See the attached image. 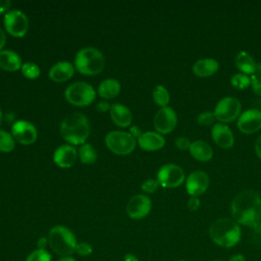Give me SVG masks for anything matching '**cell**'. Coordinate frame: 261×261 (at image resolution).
I'll return each mask as SVG.
<instances>
[{
  "instance_id": "obj_42",
  "label": "cell",
  "mask_w": 261,
  "mask_h": 261,
  "mask_svg": "<svg viewBox=\"0 0 261 261\" xmlns=\"http://www.w3.org/2000/svg\"><path fill=\"white\" fill-rule=\"evenodd\" d=\"M228 261H246V258L243 254H234L229 258Z\"/></svg>"
},
{
  "instance_id": "obj_37",
  "label": "cell",
  "mask_w": 261,
  "mask_h": 261,
  "mask_svg": "<svg viewBox=\"0 0 261 261\" xmlns=\"http://www.w3.org/2000/svg\"><path fill=\"white\" fill-rule=\"evenodd\" d=\"M200 199L198 197H190V199L188 200V208L191 210V211H196L199 209L200 207Z\"/></svg>"
},
{
  "instance_id": "obj_22",
  "label": "cell",
  "mask_w": 261,
  "mask_h": 261,
  "mask_svg": "<svg viewBox=\"0 0 261 261\" xmlns=\"http://www.w3.org/2000/svg\"><path fill=\"white\" fill-rule=\"evenodd\" d=\"M189 151L193 158L202 162L209 161L213 156L212 147L203 140H197L192 142Z\"/></svg>"
},
{
  "instance_id": "obj_43",
  "label": "cell",
  "mask_w": 261,
  "mask_h": 261,
  "mask_svg": "<svg viewBox=\"0 0 261 261\" xmlns=\"http://www.w3.org/2000/svg\"><path fill=\"white\" fill-rule=\"evenodd\" d=\"M5 41H6V37L5 34L3 32V30L0 28V51H2V48L5 45Z\"/></svg>"
},
{
  "instance_id": "obj_20",
  "label": "cell",
  "mask_w": 261,
  "mask_h": 261,
  "mask_svg": "<svg viewBox=\"0 0 261 261\" xmlns=\"http://www.w3.org/2000/svg\"><path fill=\"white\" fill-rule=\"evenodd\" d=\"M110 117L112 121L120 127L128 126L133 119L130 110L125 105L120 103H114L111 105Z\"/></svg>"
},
{
  "instance_id": "obj_13",
  "label": "cell",
  "mask_w": 261,
  "mask_h": 261,
  "mask_svg": "<svg viewBox=\"0 0 261 261\" xmlns=\"http://www.w3.org/2000/svg\"><path fill=\"white\" fill-rule=\"evenodd\" d=\"M11 133L18 143L22 145L33 144L38 137L36 126L28 120H16L11 126Z\"/></svg>"
},
{
  "instance_id": "obj_33",
  "label": "cell",
  "mask_w": 261,
  "mask_h": 261,
  "mask_svg": "<svg viewBox=\"0 0 261 261\" xmlns=\"http://www.w3.org/2000/svg\"><path fill=\"white\" fill-rule=\"evenodd\" d=\"M215 120H216V117H215L214 113L211 112V111H204V112H201V113L198 115V117H197L198 123L201 124V125H205V126L214 124Z\"/></svg>"
},
{
  "instance_id": "obj_39",
  "label": "cell",
  "mask_w": 261,
  "mask_h": 261,
  "mask_svg": "<svg viewBox=\"0 0 261 261\" xmlns=\"http://www.w3.org/2000/svg\"><path fill=\"white\" fill-rule=\"evenodd\" d=\"M129 130H130V135H132L135 139H139V137L143 134L142 130H141V128H140L138 125H133Z\"/></svg>"
},
{
  "instance_id": "obj_23",
  "label": "cell",
  "mask_w": 261,
  "mask_h": 261,
  "mask_svg": "<svg viewBox=\"0 0 261 261\" xmlns=\"http://www.w3.org/2000/svg\"><path fill=\"white\" fill-rule=\"evenodd\" d=\"M20 56L12 50L0 51V67L7 71H15L21 68Z\"/></svg>"
},
{
  "instance_id": "obj_41",
  "label": "cell",
  "mask_w": 261,
  "mask_h": 261,
  "mask_svg": "<svg viewBox=\"0 0 261 261\" xmlns=\"http://www.w3.org/2000/svg\"><path fill=\"white\" fill-rule=\"evenodd\" d=\"M9 5H10V1L9 0H0V13L4 12L5 10H7Z\"/></svg>"
},
{
  "instance_id": "obj_2",
  "label": "cell",
  "mask_w": 261,
  "mask_h": 261,
  "mask_svg": "<svg viewBox=\"0 0 261 261\" xmlns=\"http://www.w3.org/2000/svg\"><path fill=\"white\" fill-rule=\"evenodd\" d=\"M209 237L217 246L231 248L241 241L242 229L240 224L233 219L222 217L211 223L209 227Z\"/></svg>"
},
{
  "instance_id": "obj_32",
  "label": "cell",
  "mask_w": 261,
  "mask_h": 261,
  "mask_svg": "<svg viewBox=\"0 0 261 261\" xmlns=\"http://www.w3.org/2000/svg\"><path fill=\"white\" fill-rule=\"evenodd\" d=\"M25 261H51V256L47 251L43 249H38L32 252L28 256Z\"/></svg>"
},
{
  "instance_id": "obj_8",
  "label": "cell",
  "mask_w": 261,
  "mask_h": 261,
  "mask_svg": "<svg viewBox=\"0 0 261 261\" xmlns=\"http://www.w3.org/2000/svg\"><path fill=\"white\" fill-rule=\"evenodd\" d=\"M242 111V105L241 102L232 97H224L221 100H219L215 106V109L213 111L216 120H218L220 123L225 122H231L239 118Z\"/></svg>"
},
{
  "instance_id": "obj_44",
  "label": "cell",
  "mask_w": 261,
  "mask_h": 261,
  "mask_svg": "<svg viewBox=\"0 0 261 261\" xmlns=\"http://www.w3.org/2000/svg\"><path fill=\"white\" fill-rule=\"evenodd\" d=\"M38 245H39L40 249H43V250H44V248H45V246H46V239H45V238H41L40 241L38 242Z\"/></svg>"
},
{
  "instance_id": "obj_26",
  "label": "cell",
  "mask_w": 261,
  "mask_h": 261,
  "mask_svg": "<svg viewBox=\"0 0 261 261\" xmlns=\"http://www.w3.org/2000/svg\"><path fill=\"white\" fill-rule=\"evenodd\" d=\"M79 156L81 162L84 164H93L97 160V152L94 147L89 144H83L79 150Z\"/></svg>"
},
{
  "instance_id": "obj_21",
  "label": "cell",
  "mask_w": 261,
  "mask_h": 261,
  "mask_svg": "<svg viewBox=\"0 0 261 261\" xmlns=\"http://www.w3.org/2000/svg\"><path fill=\"white\" fill-rule=\"evenodd\" d=\"M219 68V63L213 58H202L196 61L192 67L195 75L207 77L214 74Z\"/></svg>"
},
{
  "instance_id": "obj_31",
  "label": "cell",
  "mask_w": 261,
  "mask_h": 261,
  "mask_svg": "<svg viewBox=\"0 0 261 261\" xmlns=\"http://www.w3.org/2000/svg\"><path fill=\"white\" fill-rule=\"evenodd\" d=\"M251 86L253 91L261 96V63L256 64V69L251 77Z\"/></svg>"
},
{
  "instance_id": "obj_15",
  "label": "cell",
  "mask_w": 261,
  "mask_h": 261,
  "mask_svg": "<svg viewBox=\"0 0 261 261\" xmlns=\"http://www.w3.org/2000/svg\"><path fill=\"white\" fill-rule=\"evenodd\" d=\"M238 128L244 134H254L261 128V111L248 109L241 113L238 118Z\"/></svg>"
},
{
  "instance_id": "obj_27",
  "label": "cell",
  "mask_w": 261,
  "mask_h": 261,
  "mask_svg": "<svg viewBox=\"0 0 261 261\" xmlns=\"http://www.w3.org/2000/svg\"><path fill=\"white\" fill-rule=\"evenodd\" d=\"M153 100L154 102L161 106V107H166L167 104L169 103V100H170V96H169V93L167 91V89L162 86V85H158L156 86L154 89H153Z\"/></svg>"
},
{
  "instance_id": "obj_12",
  "label": "cell",
  "mask_w": 261,
  "mask_h": 261,
  "mask_svg": "<svg viewBox=\"0 0 261 261\" xmlns=\"http://www.w3.org/2000/svg\"><path fill=\"white\" fill-rule=\"evenodd\" d=\"M152 208L151 199L143 194L133 196L126 204V213L133 219H142L146 217Z\"/></svg>"
},
{
  "instance_id": "obj_25",
  "label": "cell",
  "mask_w": 261,
  "mask_h": 261,
  "mask_svg": "<svg viewBox=\"0 0 261 261\" xmlns=\"http://www.w3.org/2000/svg\"><path fill=\"white\" fill-rule=\"evenodd\" d=\"M120 92V84L115 79H106L98 87V94L105 99H111Z\"/></svg>"
},
{
  "instance_id": "obj_11",
  "label": "cell",
  "mask_w": 261,
  "mask_h": 261,
  "mask_svg": "<svg viewBox=\"0 0 261 261\" xmlns=\"http://www.w3.org/2000/svg\"><path fill=\"white\" fill-rule=\"evenodd\" d=\"M177 122V116L175 111L171 107H161L155 114L153 124L157 133L169 134L173 130Z\"/></svg>"
},
{
  "instance_id": "obj_48",
  "label": "cell",
  "mask_w": 261,
  "mask_h": 261,
  "mask_svg": "<svg viewBox=\"0 0 261 261\" xmlns=\"http://www.w3.org/2000/svg\"><path fill=\"white\" fill-rule=\"evenodd\" d=\"M214 261H223V260H214Z\"/></svg>"
},
{
  "instance_id": "obj_49",
  "label": "cell",
  "mask_w": 261,
  "mask_h": 261,
  "mask_svg": "<svg viewBox=\"0 0 261 261\" xmlns=\"http://www.w3.org/2000/svg\"><path fill=\"white\" fill-rule=\"evenodd\" d=\"M178 261H185V260H178Z\"/></svg>"
},
{
  "instance_id": "obj_4",
  "label": "cell",
  "mask_w": 261,
  "mask_h": 261,
  "mask_svg": "<svg viewBox=\"0 0 261 261\" xmlns=\"http://www.w3.org/2000/svg\"><path fill=\"white\" fill-rule=\"evenodd\" d=\"M104 65V55L95 47L82 48L74 58V66L76 70L86 75L99 74L103 70Z\"/></svg>"
},
{
  "instance_id": "obj_34",
  "label": "cell",
  "mask_w": 261,
  "mask_h": 261,
  "mask_svg": "<svg viewBox=\"0 0 261 261\" xmlns=\"http://www.w3.org/2000/svg\"><path fill=\"white\" fill-rule=\"evenodd\" d=\"M159 186H160V185H159V181H158L157 179L148 178V179H146V180L142 184L141 188H142V190H143L145 193L152 194V193H154V192L158 189Z\"/></svg>"
},
{
  "instance_id": "obj_29",
  "label": "cell",
  "mask_w": 261,
  "mask_h": 261,
  "mask_svg": "<svg viewBox=\"0 0 261 261\" xmlns=\"http://www.w3.org/2000/svg\"><path fill=\"white\" fill-rule=\"evenodd\" d=\"M230 84L236 89L244 90L251 85V79L247 74L240 72V73H236L231 76Z\"/></svg>"
},
{
  "instance_id": "obj_24",
  "label": "cell",
  "mask_w": 261,
  "mask_h": 261,
  "mask_svg": "<svg viewBox=\"0 0 261 261\" xmlns=\"http://www.w3.org/2000/svg\"><path fill=\"white\" fill-rule=\"evenodd\" d=\"M234 63L239 70L244 74H253L257 64L252 55L246 51H241L236 55Z\"/></svg>"
},
{
  "instance_id": "obj_14",
  "label": "cell",
  "mask_w": 261,
  "mask_h": 261,
  "mask_svg": "<svg viewBox=\"0 0 261 261\" xmlns=\"http://www.w3.org/2000/svg\"><path fill=\"white\" fill-rule=\"evenodd\" d=\"M209 176L203 170L192 171L186 178V189L191 197H198L209 187Z\"/></svg>"
},
{
  "instance_id": "obj_28",
  "label": "cell",
  "mask_w": 261,
  "mask_h": 261,
  "mask_svg": "<svg viewBox=\"0 0 261 261\" xmlns=\"http://www.w3.org/2000/svg\"><path fill=\"white\" fill-rule=\"evenodd\" d=\"M14 138L11 134L6 130L0 129V151L1 152H10L14 149Z\"/></svg>"
},
{
  "instance_id": "obj_45",
  "label": "cell",
  "mask_w": 261,
  "mask_h": 261,
  "mask_svg": "<svg viewBox=\"0 0 261 261\" xmlns=\"http://www.w3.org/2000/svg\"><path fill=\"white\" fill-rule=\"evenodd\" d=\"M125 261H138V260L132 255H126L125 256Z\"/></svg>"
},
{
  "instance_id": "obj_19",
  "label": "cell",
  "mask_w": 261,
  "mask_h": 261,
  "mask_svg": "<svg viewBox=\"0 0 261 261\" xmlns=\"http://www.w3.org/2000/svg\"><path fill=\"white\" fill-rule=\"evenodd\" d=\"M138 143L143 150L156 151L165 145V140L159 133L146 132L139 137Z\"/></svg>"
},
{
  "instance_id": "obj_6",
  "label": "cell",
  "mask_w": 261,
  "mask_h": 261,
  "mask_svg": "<svg viewBox=\"0 0 261 261\" xmlns=\"http://www.w3.org/2000/svg\"><path fill=\"white\" fill-rule=\"evenodd\" d=\"M64 96L65 99L72 105L87 106L95 100L96 92L88 83L75 82L66 88Z\"/></svg>"
},
{
  "instance_id": "obj_47",
  "label": "cell",
  "mask_w": 261,
  "mask_h": 261,
  "mask_svg": "<svg viewBox=\"0 0 261 261\" xmlns=\"http://www.w3.org/2000/svg\"><path fill=\"white\" fill-rule=\"evenodd\" d=\"M1 120H2V111L0 109V123H1Z\"/></svg>"
},
{
  "instance_id": "obj_35",
  "label": "cell",
  "mask_w": 261,
  "mask_h": 261,
  "mask_svg": "<svg viewBox=\"0 0 261 261\" xmlns=\"http://www.w3.org/2000/svg\"><path fill=\"white\" fill-rule=\"evenodd\" d=\"M191 143H192V142H190V140H189L187 137H178V138H176L175 141H174L175 147H176L178 150H181V151H185V150L190 149Z\"/></svg>"
},
{
  "instance_id": "obj_17",
  "label": "cell",
  "mask_w": 261,
  "mask_h": 261,
  "mask_svg": "<svg viewBox=\"0 0 261 261\" xmlns=\"http://www.w3.org/2000/svg\"><path fill=\"white\" fill-rule=\"evenodd\" d=\"M77 157L76 149L70 144L59 146L53 154V160L59 167L67 168L74 164Z\"/></svg>"
},
{
  "instance_id": "obj_36",
  "label": "cell",
  "mask_w": 261,
  "mask_h": 261,
  "mask_svg": "<svg viewBox=\"0 0 261 261\" xmlns=\"http://www.w3.org/2000/svg\"><path fill=\"white\" fill-rule=\"evenodd\" d=\"M92 246L88 243H79L75 248V252L82 256H88L92 253Z\"/></svg>"
},
{
  "instance_id": "obj_16",
  "label": "cell",
  "mask_w": 261,
  "mask_h": 261,
  "mask_svg": "<svg viewBox=\"0 0 261 261\" xmlns=\"http://www.w3.org/2000/svg\"><path fill=\"white\" fill-rule=\"evenodd\" d=\"M211 137L214 143L222 149H229L234 144L233 134L224 123H214L211 129Z\"/></svg>"
},
{
  "instance_id": "obj_46",
  "label": "cell",
  "mask_w": 261,
  "mask_h": 261,
  "mask_svg": "<svg viewBox=\"0 0 261 261\" xmlns=\"http://www.w3.org/2000/svg\"><path fill=\"white\" fill-rule=\"evenodd\" d=\"M58 261H75V260L73 258H71V257H63V258L59 259Z\"/></svg>"
},
{
  "instance_id": "obj_30",
  "label": "cell",
  "mask_w": 261,
  "mask_h": 261,
  "mask_svg": "<svg viewBox=\"0 0 261 261\" xmlns=\"http://www.w3.org/2000/svg\"><path fill=\"white\" fill-rule=\"evenodd\" d=\"M20 69H21L22 74L25 77L31 79V80L38 77L40 75V72H41L40 67L38 66V64L35 63V62H31V61L22 63Z\"/></svg>"
},
{
  "instance_id": "obj_7",
  "label": "cell",
  "mask_w": 261,
  "mask_h": 261,
  "mask_svg": "<svg viewBox=\"0 0 261 261\" xmlns=\"http://www.w3.org/2000/svg\"><path fill=\"white\" fill-rule=\"evenodd\" d=\"M107 148L117 155H127L132 153L136 147V139L130 133L112 130L105 137Z\"/></svg>"
},
{
  "instance_id": "obj_5",
  "label": "cell",
  "mask_w": 261,
  "mask_h": 261,
  "mask_svg": "<svg viewBox=\"0 0 261 261\" xmlns=\"http://www.w3.org/2000/svg\"><path fill=\"white\" fill-rule=\"evenodd\" d=\"M48 242L55 253L66 257L75 252L77 245L72 231L63 225H56L50 229Z\"/></svg>"
},
{
  "instance_id": "obj_18",
  "label": "cell",
  "mask_w": 261,
  "mask_h": 261,
  "mask_svg": "<svg viewBox=\"0 0 261 261\" xmlns=\"http://www.w3.org/2000/svg\"><path fill=\"white\" fill-rule=\"evenodd\" d=\"M74 73L73 65L68 61H59L51 66L49 77L55 83H63L68 81Z\"/></svg>"
},
{
  "instance_id": "obj_9",
  "label": "cell",
  "mask_w": 261,
  "mask_h": 261,
  "mask_svg": "<svg viewBox=\"0 0 261 261\" xmlns=\"http://www.w3.org/2000/svg\"><path fill=\"white\" fill-rule=\"evenodd\" d=\"M186 179L184 169L173 163L162 165L157 173V180L163 188H176Z\"/></svg>"
},
{
  "instance_id": "obj_1",
  "label": "cell",
  "mask_w": 261,
  "mask_h": 261,
  "mask_svg": "<svg viewBox=\"0 0 261 261\" xmlns=\"http://www.w3.org/2000/svg\"><path fill=\"white\" fill-rule=\"evenodd\" d=\"M234 221L252 228L257 227L261 220V196L254 190L239 193L230 205Z\"/></svg>"
},
{
  "instance_id": "obj_40",
  "label": "cell",
  "mask_w": 261,
  "mask_h": 261,
  "mask_svg": "<svg viewBox=\"0 0 261 261\" xmlns=\"http://www.w3.org/2000/svg\"><path fill=\"white\" fill-rule=\"evenodd\" d=\"M255 152H256L258 158L261 159V135L257 138V140L255 142Z\"/></svg>"
},
{
  "instance_id": "obj_10",
  "label": "cell",
  "mask_w": 261,
  "mask_h": 261,
  "mask_svg": "<svg viewBox=\"0 0 261 261\" xmlns=\"http://www.w3.org/2000/svg\"><path fill=\"white\" fill-rule=\"evenodd\" d=\"M3 22L6 32L13 37H23L29 30L28 16L18 9H13L5 13Z\"/></svg>"
},
{
  "instance_id": "obj_3",
  "label": "cell",
  "mask_w": 261,
  "mask_h": 261,
  "mask_svg": "<svg viewBox=\"0 0 261 261\" xmlns=\"http://www.w3.org/2000/svg\"><path fill=\"white\" fill-rule=\"evenodd\" d=\"M60 135L70 145L85 144L90 135L87 116L81 112L67 114L60 123Z\"/></svg>"
},
{
  "instance_id": "obj_38",
  "label": "cell",
  "mask_w": 261,
  "mask_h": 261,
  "mask_svg": "<svg viewBox=\"0 0 261 261\" xmlns=\"http://www.w3.org/2000/svg\"><path fill=\"white\" fill-rule=\"evenodd\" d=\"M110 108H111L110 104L107 103V102H105V101H102V102H100V103L97 104V110L100 111V112H106V111L109 110Z\"/></svg>"
}]
</instances>
